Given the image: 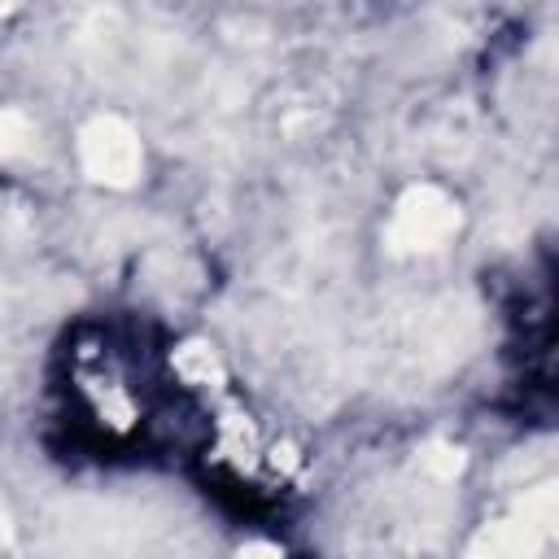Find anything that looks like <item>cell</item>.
<instances>
[{"mask_svg": "<svg viewBox=\"0 0 559 559\" xmlns=\"http://www.w3.org/2000/svg\"><path fill=\"white\" fill-rule=\"evenodd\" d=\"M83 162L96 179H109V183H131V175L140 170V144L135 135L114 122V118H96L87 131H83Z\"/></svg>", "mask_w": 559, "mask_h": 559, "instance_id": "1", "label": "cell"}, {"mask_svg": "<svg viewBox=\"0 0 559 559\" xmlns=\"http://www.w3.org/2000/svg\"><path fill=\"white\" fill-rule=\"evenodd\" d=\"M524 511H528V524L533 528H559V480L546 485V489H537L524 502Z\"/></svg>", "mask_w": 559, "mask_h": 559, "instance_id": "3", "label": "cell"}, {"mask_svg": "<svg viewBox=\"0 0 559 559\" xmlns=\"http://www.w3.org/2000/svg\"><path fill=\"white\" fill-rule=\"evenodd\" d=\"M454 223H459L454 205H450L441 192L419 188V192H411V197L397 205L393 236H397L402 245H411V249H428V245H437Z\"/></svg>", "mask_w": 559, "mask_h": 559, "instance_id": "2", "label": "cell"}]
</instances>
